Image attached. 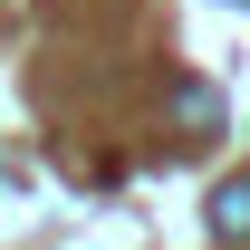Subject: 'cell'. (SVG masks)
I'll list each match as a JSON object with an SVG mask.
<instances>
[{
    "mask_svg": "<svg viewBox=\"0 0 250 250\" xmlns=\"http://www.w3.org/2000/svg\"><path fill=\"white\" fill-rule=\"evenodd\" d=\"M241 10H250V0H241Z\"/></svg>",
    "mask_w": 250,
    "mask_h": 250,
    "instance_id": "3957f363",
    "label": "cell"
},
{
    "mask_svg": "<svg viewBox=\"0 0 250 250\" xmlns=\"http://www.w3.org/2000/svg\"><path fill=\"white\" fill-rule=\"evenodd\" d=\"M212 231L221 241H250V173H231V183L212 192Z\"/></svg>",
    "mask_w": 250,
    "mask_h": 250,
    "instance_id": "6da1fadb",
    "label": "cell"
},
{
    "mask_svg": "<svg viewBox=\"0 0 250 250\" xmlns=\"http://www.w3.org/2000/svg\"><path fill=\"white\" fill-rule=\"evenodd\" d=\"M173 116H183L192 135H212V125H221V96L202 87V77H183V87H173Z\"/></svg>",
    "mask_w": 250,
    "mask_h": 250,
    "instance_id": "7a4b0ae2",
    "label": "cell"
}]
</instances>
